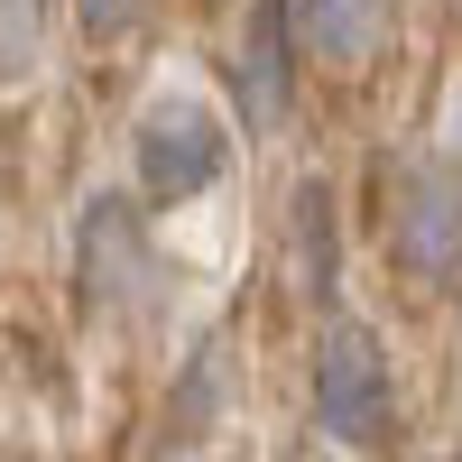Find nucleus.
I'll use <instances>...</instances> for the list:
<instances>
[{
  "mask_svg": "<svg viewBox=\"0 0 462 462\" xmlns=\"http://www.w3.org/2000/svg\"><path fill=\"white\" fill-rule=\"evenodd\" d=\"M389 416H398V389H389V352H379V333L352 324V315L324 324V342H315V426L333 444L370 453V444H389Z\"/></svg>",
  "mask_w": 462,
  "mask_h": 462,
  "instance_id": "1",
  "label": "nucleus"
},
{
  "mask_svg": "<svg viewBox=\"0 0 462 462\" xmlns=\"http://www.w3.org/2000/svg\"><path fill=\"white\" fill-rule=\"evenodd\" d=\"M130 158H139V195L148 204H185V195H204V185L231 167V130H222L213 102L158 93L139 111V130H130Z\"/></svg>",
  "mask_w": 462,
  "mask_h": 462,
  "instance_id": "2",
  "label": "nucleus"
},
{
  "mask_svg": "<svg viewBox=\"0 0 462 462\" xmlns=\"http://www.w3.org/2000/svg\"><path fill=\"white\" fill-rule=\"evenodd\" d=\"M398 268L416 287H444L462 268V185L444 167H398V213H389Z\"/></svg>",
  "mask_w": 462,
  "mask_h": 462,
  "instance_id": "3",
  "label": "nucleus"
},
{
  "mask_svg": "<svg viewBox=\"0 0 462 462\" xmlns=\"http://www.w3.org/2000/svg\"><path fill=\"white\" fill-rule=\"evenodd\" d=\"M84 296L102 315L148 296V231H139V204H121V195H102L84 213Z\"/></svg>",
  "mask_w": 462,
  "mask_h": 462,
  "instance_id": "4",
  "label": "nucleus"
},
{
  "mask_svg": "<svg viewBox=\"0 0 462 462\" xmlns=\"http://www.w3.org/2000/svg\"><path fill=\"white\" fill-rule=\"evenodd\" d=\"M287 0H259V10L241 19V56H231V84H241V111H250V130H278L287 111H296V65H287Z\"/></svg>",
  "mask_w": 462,
  "mask_h": 462,
  "instance_id": "5",
  "label": "nucleus"
},
{
  "mask_svg": "<svg viewBox=\"0 0 462 462\" xmlns=\"http://www.w3.org/2000/svg\"><path fill=\"white\" fill-rule=\"evenodd\" d=\"M287 19L305 37V56L315 65H370L379 47H389V0H287Z\"/></svg>",
  "mask_w": 462,
  "mask_h": 462,
  "instance_id": "6",
  "label": "nucleus"
},
{
  "mask_svg": "<svg viewBox=\"0 0 462 462\" xmlns=\"http://www.w3.org/2000/svg\"><path fill=\"white\" fill-rule=\"evenodd\" d=\"M47 65V0H0V93Z\"/></svg>",
  "mask_w": 462,
  "mask_h": 462,
  "instance_id": "7",
  "label": "nucleus"
},
{
  "mask_svg": "<svg viewBox=\"0 0 462 462\" xmlns=\"http://www.w3.org/2000/svg\"><path fill=\"white\" fill-rule=\"evenodd\" d=\"M296 250H305V296H333V195L296 185Z\"/></svg>",
  "mask_w": 462,
  "mask_h": 462,
  "instance_id": "8",
  "label": "nucleus"
},
{
  "mask_svg": "<svg viewBox=\"0 0 462 462\" xmlns=\"http://www.w3.org/2000/svg\"><path fill=\"white\" fill-rule=\"evenodd\" d=\"M74 19H84V37H93V47H111V37L139 19V0H74Z\"/></svg>",
  "mask_w": 462,
  "mask_h": 462,
  "instance_id": "9",
  "label": "nucleus"
},
{
  "mask_svg": "<svg viewBox=\"0 0 462 462\" xmlns=\"http://www.w3.org/2000/svg\"><path fill=\"white\" fill-rule=\"evenodd\" d=\"M453 148H462V139H453Z\"/></svg>",
  "mask_w": 462,
  "mask_h": 462,
  "instance_id": "10",
  "label": "nucleus"
}]
</instances>
